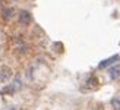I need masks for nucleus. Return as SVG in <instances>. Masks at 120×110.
I'll return each mask as SVG.
<instances>
[{"label": "nucleus", "mask_w": 120, "mask_h": 110, "mask_svg": "<svg viewBox=\"0 0 120 110\" xmlns=\"http://www.w3.org/2000/svg\"><path fill=\"white\" fill-rule=\"evenodd\" d=\"M2 13H3V18H4V19H10L12 15H13V9H12V8H4V9L2 10Z\"/></svg>", "instance_id": "39448f33"}, {"label": "nucleus", "mask_w": 120, "mask_h": 110, "mask_svg": "<svg viewBox=\"0 0 120 110\" xmlns=\"http://www.w3.org/2000/svg\"><path fill=\"white\" fill-rule=\"evenodd\" d=\"M31 19H32V16L28 10H21L19 15H18V21H19V24H22V25H28V24L31 22Z\"/></svg>", "instance_id": "f03ea898"}, {"label": "nucleus", "mask_w": 120, "mask_h": 110, "mask_svg": "<svg viewBox=\"0 0 120 110\" xmlns=\"http://www.w3.org/2000/svg\"><path fill=\"white\" fill-rule=\"evenodd\" d=\"M111 104L116 110H120V98H113L111 100Z\"/></svg>", "instance_id": "0eeeda50"}, {"label": "nucleus", "mask_w": 120, "mask_h": 110, "mask_svg": "<svg viewBox=\"0 0 120 110\" xmlns=\"http://www.w3.org/2000/svg\"><path fill=\"white\" fill-rule=\"evenodd\" d=\"M12 75H13V72L9 66H0V82H8Z\"/></svg>", "instance_id": "f257e3e1"}, {"label": "nucleus", "mask_w": 120, "mask_h": 110, "mask_svg": "<svg viewBox=\"0 0 120 110\" xmlns=\"http://www.w3.org/2000/svg\"><path fill=\"white\" fill-rule=\"evenodd\" d=\"M119 60V54H114V56H111V57H109V59H105V60H103L100 65H98V68H107V66H110V65H113L114 62H117Z\"/></svg>", "instance_id": "7ed1b4c3"}, {"label": "nucleus", "mask_w": 120, "mask_h": 110, "mask_svg": "<svg viewBox=\"0 0 120 110\" xmlns=\"http://www.w3.org/2000/svg\"><path fill=\"white\" fill-rule=\"evenodd\" d=\"M21 85H22L21 79H19V78H15L13 84H12V88H13V91H15V90H19V88H21Z\"/></svg>", "instance_id": "423d86ee"}, {"label": "nucleus", "mask_w": 120, "mask_h": 110, "mask_svg": "<svg viewBox=\"0 0 120 110\" xmlns=\"http://www.w3.org/2000/svg\"><path fill=\"white\" fill-rule=\"evenodd\" d=\"M109 76H110V79H117L120 76V65L111 66L110 71H109Z\"/></svg>", "instance_id": "20e7f679"}]
</instances>
